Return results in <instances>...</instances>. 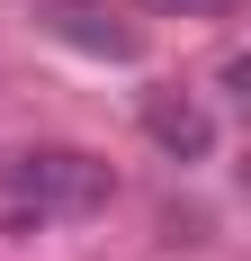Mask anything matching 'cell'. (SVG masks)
<instances>
[{
  "instance_id": "obj_2",
  "label": "cell",
  "mask_w": 251,
  "mask_h": 261,
  "mask_svg": "<svg viewBox=\"0 0 251 261\" xmlns=\"http://www.w3.org/2000/svg\"><path fill=\"white\" fill-rule=\"evenodd\" d=\"M144 135L171 162H206V153H215V117H206L189 90H152V99H144Z\"/></svg>"
},
{
  "instance_id": "obj_5",
  "label": "cell",
  "mask_w": 251,
  "mask_h": 261,
  "mask_svg": "<svg viewBox=\"0 0 251 261\" xmlns=\"http://www.w3.org/2000/svg\"><path fill=\"white\" fill-rule=\"evenodd\" d=\"M215 81H225V99H251L242 81H251V54H225V63H215Z\"/></svg>"
},
{
  "instance_id": "obj_3",
  "label": "cell",
  "mask_w": 251,
  "mask_h": 261,
  "mask_svg": "<svg viewBox=\"0 0 251 261\" xmlns=\"http://www.w3.org/2000/svg\"><path fill=\"white\" fill-rule=\"evenodd\" d=\"M45 27H54V36H72L81 54H108V63H135V45H144L135 27H117L108 9H90V0H45Z\"/></svg>"
},
{
  "instance_id": "obj_1",
  "label": "cell",
  "mask_w": 251,
  "mask_h": 261,
  "mask_svg": "<svg viewBox=\"0 0 251 261\" xmlns=\"http://www.w3.org/2000/svg\"><path fill=\"white\" fill-rule=\"evenodd\" d=\"M0 189L36 216H99L117 198V171L99 153H81V144H18L0 162Z\"/></svg>"
},
{
  "instance_id": "obj_4",
  "label": "cell",
  "mask_w": 251,
  "mask_h": 261,
  "mask_svg": "<svg viewBox=\"0 0 251 261\" xmlns=\"http://www.w3.org/2000/svg\"><path fill=\"white\" fill-rule=\"evenodd\" d=\"M242 0H144V18H233Z\"/></svg>"
}]
</instances>
